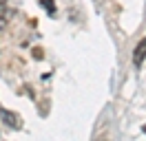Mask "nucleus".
<instances>
[{
  "mask_svg": "<svg viewBox=\"0 0 146 141\" xmlns=\"http://www.w3.org/2000/svg\"><path fill=\"white\" fill-rule=\"evenodd\" d=\"M0 119L7 123L9 128H13V130H20L22 128V117L16 113H11V110H7V108H2L0 106Z\"/></svg>",
  "mask_w": 146,
  "mask_h": 141,
  "instance_id": "obj_1",
  "label": "nucleus"
},
{
  "mask_svg": "<svg viewBox=\"0 0 146 141\" xmlns=\"http://www.w3.org/2000/svg\"><path fill=\"white\" fill-rule=\"evenodd\" d=\"M144 60H146V35H144V40L135 46V51H133V64L139 69L144 64Z\"/></svg>",
  "mask_w": 146,
  "mask_h": 141,
  "instance_id": "obj_2",
  "label": "nucleus"
},
{
  "mask_svg": "<svg viewBox=\"0 0 146 141\" xmlns=\"http://www.w3.org/2000/svg\"><path fill=\"white\" fill-rule=\"evenodd\" d=\"M38 5L44 9L51 18H55V2H53V0H38Z\"/></svg>",
  "mask_w": 146,
  "mask_h": 141,
  "instance_id": "obj_3",
  "label": "nucleus"
},
{
  "mask_svg": "<svg viewBox=\"0 0 146 141\" xmlns=\"http://www.w3.org/2000/svg\"><path fill=\"white\" fill-rule=\"evenodd\" d=\"M33 57H36V60H42V57H44L42 49H33Z\"/></svg>",
  "mask_w": 146,
  "mask_h": 141,
  "instance_id": "obj_4",
  "label": "nucleus"
},
{
  "mask_svg": "<svg viewBox=\"0 0 146 141\" xmlns=\"http://www.w3.org/2000/svg\"><path fill=\"white\" fill-rule=\"evenodd\" d=\"M5 2H7V0H0V9H2V7H5Z\"/></svg>",
  "mask_w": 146,
  "mask_h": 141,
  "instance_id": "obj_5",
  "label": "nucleus"
},
{
  "mask_svg": "<svg viewBox=\"0 0 146 141\" xmlns=\"http://www.w3.org/2000/svg\"><path fill=\"white\" fill-rule=\"evenodd\" d=\"M142 132H144V134H146V123H144V126H142Z\"/></svg>",
  "mask_w": 146,
  "mask_h": 141,
  "instance_id": "obj_6",
  "label": "nucleus"
}]
</instances>
